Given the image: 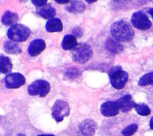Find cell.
I'll list each match as a JSON object with an SVG mask.
<instances>
[{"mask_svg": "<svg viewBox=\"0 0 153 136\" xmlns=\"http://www.w3.org/2000/svg\"><path fill=\"white\" fill-rule=\"evenodd\" d=\"M56 2H57V3H59V4H67V3H68V2H70V1H59V0H56L55 1Z\"/></svg>", "mask_w": 153, "mask_h": 136, "instance_id": "4316f807", "label": "cell"}, {"mask_svg": "<svg viewBox=\"0 0 153 136\" xmlns=\"http://www.w3.org/2000/svg\"><path fill=\"white\" fill-rule=\"evenodd\" d=\"M4 50L6 53L11 54H19L22 52V48L20 46L12 41H7L4 43Z\"/></svg>", "mask_w": 153, "mask_h": 136, "instance_id": "ac0fdd59", "label": "cell"}, {"mask_svg": "<svg viewBox=\"0 0 153 136\" xmlns=\"http://www.w3.org/2000/svg\"><path fill=\"white\" fill-rule=\"evenodd\" d=\"M77 45L78 44H77L76 37L73 35H65L61 43V47L65 51H69V50L73 51Z\"/></svg>", "mask_w": 153, "mask_h": 136, "instance_id": "2e32d148", "label": "cell"}, {"mask_svg": "<svg viewBox=\"0 0 153 136\" xmlns=\"http://www.w3.org/2000/svg\"><path fill=\"white\" fill-rule=\"evenodd\" d=\"M110 33L114 39L120 42H128L134 38V31L130 24L123 20L113 23L110 27Z\"/></svg>", "mask_w": 153, "mask_h": 136, "instance_id": "6da1fadb", "label": "cell"}, {"mask_svg": "<svg viewBox=\"0 0 153 136\" xmlns=\"http://www.w3.org/2000/svg\"><path fill=\"white\" fill-rule=\"evenodd\" d=\"M19 20V15L15 12H12L10 11H7L4 13L2 17V24L6 26H12L16 24Z\"/></svg>", "mask_w": 153, "mask_h": 136, "instance_id": "e0dca14e", "label": "cell"}, {"mask_svg": "<svg viewBox=\"0 0 153 136\" xmlns=\"http://www.w3.org/2000/svg\"><path fill=\"white\" fill-rule=\"evenodd\" d=\"M37 14L43 18H48L51 19L54 17L56 14L55 9L51 4H46L45 6L39 8L36 10Z\"/></svg>", "mask_w": 153, "mask_h": 136, "instance_id": "9a60e30c", "label": "cell"}, {"mask_svg": "<svg viewBox=\"0 0 153 136\" xmlns=\"http://www.w3.org/2000/svg\"><path fill=\"white\" fill-rule=\"evenodd\" d=\"M93 56V50L89 44L80 43L76 46L71 52L73 61L78 64H85Z\"/></svg>", "mask_w": 153, "mask_h": 136, "instance_id": "3957f363", "label": "cell"}, {"mask_svg": "<svg viewBox=\"0 0 153 136\" xmlns=\"http://www.w3.org/2000/svg\"><path fill=\"white\" fill-rule=\"evenodd\" d=\"M46 31L48 32H60L63 31V24L61 19L52 18L48 19L45 25Z\"/></svg>", "mask_w": 153, "mask_h": 136, "instance_id": "5bb4252c", "label": "cell"}, {"mask_svg": "<svg viewBox=\"0 0 153 136\" xmlns=\"http://www.w3.org/2000/svg\"><path fill=\"white\" fill-rule=\"evenodd\" d=\"M97 129V124L91 119L83 121L79 126L80 132L84 136H94Z\"/></svg>", "mask_w": 153, "mask_h": 136, "instance_id": "30bf717a", "label": "cell"}, {"mask_svg": "<svg viewBox=\"0 0 153 136\" xmlns=\"http://www.w3.org/2000/svg\"><path fill=\"white\" fill-rule=\"evenodd\" d=\"M47 0H31V2L36 7L42 8L47 4Z\"/></svg>", "mask_w": 153, "mask_h": 136, "instance_id": "d4e9b609", "label": "cell"}, {"mask_svg": "<svg viewBox=\"0 0 153 136\" xmlns=\"http://www.w3.org/2000/svg\"><path fill=\"white\" fill-rule=\"evenodd\" d=\"M105 47L109 52L114 54H119L123 51V46L120 41L114 39L113 38H108L105 43Z\"/></svg>", "mask_w": 153, "mask_h": 136, "instance_id": "4fadbf2b", "label": "cell"}, {"mask_svg": "<svg viewBox=\"0 0 153 136\" xmlns=\"http://www.w3.org/2000/svg\"><path fill=\"white\" fill-rule=\"evenodd\" d=\"M79 76H80V71L76 68L68 69L65 73V77L67 79H71V80H74V79L78 77Z\"/></svg>", "mask_w": 153, "mask_h": 136, "instance_id": "cb8c5ba5", "label": "cell"}, {"mask_svg": "<svg viewBox=\"0 0 153 136\" xmlns=\"http://www.w3.org/2000/svg\"><path fill=\"white\" fill-rule=\"evenodd\" d=\"M117 106H118L120 111L123 112H127L130 111L132 108H134L136 103L132 100V96L129 94H126L122 96L115 101Z\"/></svg>", "mask_w": 153, "mask_h": 136, "instance_id": "9c48e42d", "label": "cell"}, {"mask_svg": "<svg viewBox=\"0 0 153 136\" xmlns=\"http://www.w3.org/2000/svg\"><path fill=\"white\" fill-rule=\"evenodd\" d=\"M134 108L139 115H143V116H146V115H149L151 113V110H150L149 107L145 103H136Z\"/></svg>", "mask_w": 153, "mask_h": 136, "instance_id": "44dd1931", "label": "cell"}, {"mask_svg": "<svg viewBox=\"0 0 153 136\" xmlns=\"http://www.w3.org/2000/svg\"><path fill=\"white\" fill-rule=\"evenodd\" d=\"M70 114V106L68 103L64 100H58L54 103L52 108V116L57 122H61L65 117Z\"/></svg>", "mask_w": 153, "mask_h": 136, "instance_id": "8992f818", "label": "cell"}, {"mask_svg": "<svg viewBox=\"0 0 153 136\" xmlns=\"http://www.w3.org/2000/svg\"><path fill=\"white\" fill-rule=\"evenodd\" d=\"M85 9V5L81 1H72L67 10L72 13H82Z\"/></svg>", "mask_w": 153, "mask_h": 136, "instance_id": "ffe728a7", "label": "cell"}, {"mask_svg": "<svg viewBox=\"0 0 153 136\" xmlns=\"http://www.w3.org/2000/svg\"><path fill=\"white\" fill-rule=\"evenodd\" d=\"M17 136H25V135L24 134H22V133H20V134H19V135H18Z\"/></svg>", "mask_w": 153, "mask_h": 136, "instance_id": "1f68e13d", "label": "cell"}, {"mask_svg": "<svg viewBox=\"0 0 153 136\" xmlns=\"http://www.w3.org/2000/svg\"><path fill=\"white\" fill-rule=\"evenodd\" d=\"M51 86L46 80H38L30 84L28 88V92L31 96H39L45 97L49 93Z\"/></svg>", "mask_w": 153, "mask_h": 136, "instance_id": "5b68a950", "label": "cell"}, {"mask_svg": "<svg viewBox=\"0 0 153 136\" xmlns=\"http://www.w3.org/2000/svg\"><path fill=\"white\" fill-rule=\"evenodd\" d=\"M82 35H83V32L81 28H76L73 30V35H74L75 37H80Z\"/></svg>", "mask_w": 153, "mask_h": 136, "instance_id": "484cf974", "label": "cell"}, {"mask_svg": "<svg viewBox=\"0 0 153 136\" xmlns=\"http://www.w3.org/2000/svg\"><path fill=\"white\" fill-rule=\"evenodd\" d=\"M45 41L42 39H35L30 43L28 47V52L30 56L35 57L40 54L45 49Z\"/></svg>", "mask_w": 153, "mask_h": 136, "instance_id": "8fae6325", "label": "cell"}, {"mask_svg": "<svg viewBox=\"0 0 153 136\" xmlns=\"http://www.w3.org/2000/svg\"><path fill=\"white\" fill-rule=\"evenodd\" d=\"M138 129V125L136 123L131 124L129 126H127L125 129H123V131L122 132V134L123 136H132L136 132Z\"/></svg>", "mask_w": 153, "mask_h": 136, "instance_id": "603a6c76", "label": "cell"}, {"mask_svg": "<svg viewBox=\"0 0 153 136\" xmlns=\"http://www.w3.org/2000/svg\"><path fill=\"white\" fill-rule=\"evenodd\" d=\"M31 31L25 25L22 24H16L12 25L8 30V38L15 42L25 41L29 38Z\"/></svg>", "mask_w": 153, "mask_h": 136, "instance_id": "277c9868", "label": "cell"}, {"mask_svg": "<svg viewBox=\"0 0 153 136\" xmlns=\"http://www.w3.org/2000/svg\"><path fill=\"white\" fill-rule=\"evenodd\" d=\"M38 136H55L54 135H39Z\"/></svg>", "mask_w": 153, "mask_h": 136, "instance_id": "4dcf8cb0", "label": "cell"}, {"mask_svg": "<svg viewBox=\"0 0 153 136\" xmlns=\"http://www.w3.org/2000/svg\"><path fill=\"white\" fill-rule=\"evenodd\" d=\"M97 0H92V1H91V0H87L86 2H88V3H93V2H97Z\"/></svg>", "mask_w": 153, "mask_h": 136, "instance_id": "f546056e", "label": "cell"}, {"mask_svg": "<svg viewBox=\"0 0 153 136\" xmlns=\"http://www.w3.org/2000/svg\"><path fill=\"white\" fill-rule=\"evenodd\" d=\"M132 25L139 30L149 29L152 26V22L146 14L142 12H136L133 13L131 18Z\"/></svg>", "mask_w": 153, "mask_h": 136, "instance_id": "52a82bcc", "label": "cell"}, {"mask_svg": "<svg viewBox=\"0 0 153 136\" xmlns=\"http://www.w3.org/2000/svg\"><path fill=\"white\" fill-rule=\"evenodd\" d=\"M120 109L115 102L108 101L103 103L100 107V112L106 117L115 116L119 114Z\"/></svg>", "mask_w": 153, "mask_h": 136, "instance_id": "7c38bea8", "label": "cell"}, {"mask_svg": "<svg viewBox=\"0 0 153 136\" xmlns=\"http://www.w3.org/2000/svg\"><path fill=\"white\" fill-rule=\"evenodd\" d=\"M25 84V78L19 73H12L5 77V85L8 89H17Z\"/></svg>", "mask_w": 153, "mask_h": 136, "instance_id": "ba28073f", "label": "cell"}, {"mask_svg": "<svg viewBox=\"0 0 153 136\" xmlns=\"http://www.w3.org/2000/svg\"><path fill=\"white\" fill-rule=\"evenodd\" d=\"M148 85H153V72L146 73L139 80V86H146Z\"/></svg>", "mask_w": 153, "mask_h": 136, "instance_id": "7402d4cb", "label": "cell"}, {"mask_svg": "<svg viewBox=\"0 0 153 136\" xmlns=\"http://www.w3.org/2000/svg\"><path fill=\"white\" fill-rule=\"evenodd\" d=\"M149 126H150V128H151V129H152L153 130V117L151 119V120H150Z\"/></svg>", "mask_w": 153, "mask_h": 136, "instance_id": "83f0119b", "label": "cell"}, {"mask_svg": "<svg viewBox=\"0 0 153 136\" xmlns=\"http://www.w3.org/2000/svg\"><path fill=\"white\" fill-rule=\"evenodd\" d=\"M148 12H149V13L151 15V16L152 17V18H153V8H151V9H149Z\"/></svg>", "mask_w": 153, "mask_h": 136, "instance_id": "f1b7e54d", "label": "cell"}, {"mask_svg": "<svg viewBox=\"0 0 153 136\" xmlns=\"http://www.w3.org/2000/svg\"><path fill=\"white\" fill-rule=\"evenodd\" d=\"M12 69V64L10 59L7 57L1 55L0 57V71L1 73L6 74L9 73Z\"/></svg>", "mask_w": 153, "mask_h": 136, "instance_id": "d6986e66", "label": "cell"}, {"mask_svg": "<svg viewBox=\"0 0 153 136\" xmlns=\"http://www.w3.org/2000/svg\"><path fill=\"white\" fill-rule=\"evenodd\" d=\"M110 84L115 89H121L125 86L129 80L128 73L123 70L120 66H115L109 72Z\"/></svg>", "mask_w": 153, "mask_h": 136, "instance_id": "7a4b0ae2", "label": "cell"}]
</instances>
